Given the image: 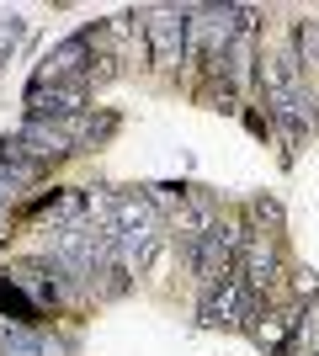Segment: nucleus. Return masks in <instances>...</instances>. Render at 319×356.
I'll return each instance as SVG.
<instances>
[{"instance_id": "nucleus-1", "label": "nucleus", "mask_w": 319, "mask_h": 356, "mask_svg": "<svg viewBox=\"0 0 319 356\" xmlns=\"http://www.w3.org/2000/svg\"><path fill=\"white\" fill-rule=\"evenodd\" d=\"M112 213H117V229H112V239H117L128 255H144L149 250V239H154V229H160V213H154V202L149 197H117L112 202Z\"/></svg>"}, {"instance_id": "nucleus-2", "label": "nucleus", "mask_w": 319, "mask_h": 356, "mask_svg": "<svg viewBox=\"0 0 319 356\" xmlns=\"http://www.w3.org/2000/svg\"><path fill=\"white\" fill-rule=\"evenodd\" d=\"M181 32H186V11H149V22H144V38H149V48H154V59L165 64H176L181 59Z\"/></svg>"}]
</instances>
